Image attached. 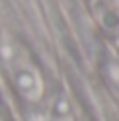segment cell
I'll return each instance as SVG.
<instances>
[{
	"mask_svg": "<svg viewBox=\"0 0 119 121\" xmlns=\"http://www.w3.org/2000/svg\"><path fill=\"white\" fill-rule=\"evenodd\" d=\"M0 53H2V60L8 70V76L20 92V96L31 104L41 102V98L45 96V84H43L41 72L31 63L29 55L12 39L2 41Z\"/></svg>",
	"mask_w": 119,
	"mask_h": 121,
	"instance_id": "6da1fadb",
	"label": "cell"
},
{
	"mask_svg": "<svg viewBox=\"0 0 119 121\" xmlns=\"http://www.w3.org/2000/svg\"><path fill=\"white\" fill-rule=\"evenodd\" d=\"M49 121H74L72 104L68 102V98H66V96H59V98H55L53 105H51Z\"/></svg>",
	"mask_w": 119,
	"mask_h": 121,
	"instance_id": "7a4b0ae2",
	"label": "cell"
}]
</instances>
